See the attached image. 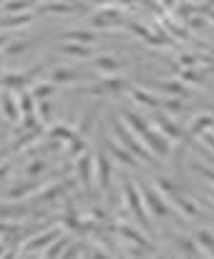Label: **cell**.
Wrapping results in <instances>:
<instances>
[{"label":"cell","mask_w":214,"mask_h":259,"mask_svg":"<svg viewBox=\"0 0 214 259\" xmlns=\"http://www.w3.org/2000/svg\"><path fill=\"white\" fill-rule=\"evenodd\" d=\"M123 196H126V204H129V209H131V217L139 222L141 232H149V229H151V227H149V214H146V209H144V201H141V194H139L136 184L126 181V184H123Z\"/></svg>","instance_id":"6da1fadb"},{"label":"cell","mask_w":214,"mask_h":259,"mask_svg":"<svg viewBox=\"0 0 214 259\" xmlns=\"http://www.w3.org/2000/svg\"><path fill=\"white\" fill-rule=\"evenodd\" d=\"M116 136L121 139V144L126 146V151H129L136 161H149V159H151V151L136 139V134L129 131V128H126L123 123H118V121H116Z\"/></svg>","instance_id":"7a4b0ae2"},{"label":"cell","mask_w":214,"mask_h":259,"mask_svg":"<svg viewBox=\"0 0 214 259\" xmlns=\"http://www.w3.org/2000/svg\"><path fill=\"white\" fill-rule=\"evenodd\" d=\"M141 196H144L146 206L151 209V214L159 217V219H164V217H169V214L174 211V206H169V204L159 196L156 186H151V184H144V186H141Z\"/></svg>","instance_id":"3957f363"},{"label":"cell","mask_w":214,"mask_h":259,"mask_svg":"<svg viewBox=\"0 0 214 259\" xmlns=\"http://www.w3.org/2000/svg\"><path fill=\"white\" fill-rule=\"evenodd\" d=\"M0 113L5 116V121L10 123H18L20 121V106H18V98L13 96V91H0Z\"/></svg>","instance_id":"277c9868"},{"label":"cell","mask_w":214,"mask_h":259,"mask_svg":"<svg viewBox=\"0 0 214 259\" xmlns=\"http://www.w3.org/2000/svg\"><path fill=\"white\" fill-rule=\"evenodd\" d=\"M111 174H113L111 159H108L106 154H99V156H96V176H99V186H101V189H108Z\"/></svg>","instance_id":"5b68a950"},{"label":"cell","mask_w":214,"mask_h":259,"mask_svg":"<svg viewBox=\"0 0 214 259\" xmlns=\"http://www.w3.org/2000/svg\"><path fill=\"white\" fill-rule=\"evenodd\" d=\"M96 164H94V159H91V154H83V156H78V161H76V171H78V179L83 181V184H89L91 179H94V169Z\"/></svg>","instance_id":"8992f818"},{"label":"cell","mask_w":214,"mask_h":259,"mask_svg":"<svg viewBox=\"0 0 214 259\" xmlns=\"http://www.w3.org/2000/svg\"><path fill=\"white\" fill-rule=\"evenodd\" d=\"M48 136H51L53 141H58V144H71V141L76 139V131H73L71 126H66V123H56V126L48 128Z\"/></svg>","instance_id":"52a82bcc"},{"label":"cell","mask_w":214,"mask_h":259,"mask_svg":"<svg viewBox=\"0 0 214 259\" xmlns=\"http://www.w3.org/2000/svg\"><path fill=\"white\" fill-rule=\"evenodd\" d=\"M56 239H61V234H58V232H48V234H40V237H35V239H28V242H25V249H28V252L48 249Z\"/></svg>","instance_id":"ba28073f"},{"label":"cell","mask_w":214,"mask_h":259,"mask_svg":"<svg viewBox=\"0 0 214 259\" xmlns=\"http://www.w3.org/2000/svg\"><path fill=\"white\" fill-rule=\"evenodd\" d=\"M33 189H35V184H33V181H20V184H15L13 189H8V191H5V199H8V201H20V199L30 196V194H33Z\"/></svg>","instance_id":"9c48e42d"},{"label":"cell","mask_w":214,"mask_h":259,"mask_svg":"<svg viewBox=\"0 0 214 259\" xmlns=\"http://www.w3.org/2000/svg\"><path fill=\"white\" fill-rule=\"evenodd\" d=\"M58 51L66 53V56H71V58H81V61L94 56V51L89 46H81V43H63V46H58Z\"/></svg>","instance_id":"30bf717a"},{"label":"cell","mask_w":214,"mask_h":259,"mask_svg":"<svg viewBox=\"0 0 214 259\" xmlns=\"http://www.w3.org/2000/svg\"><path fill=\"white\" fill-rule=\"evenodd\" d=\"M116 232L123 237V239H129V242H134V244H139V247H146L149 242H146V237L136 229V227H131V224H118L116 227Z\"/></svg>","instance_id":"8fae6325"},{"label":"cell","mask_w":214,"mask_h":259,"mask_svg":"<svg viewBox=\"0 0 214 259\" xmlns=\"http://www.w3.org/2000/svg\"><path fill=\"white\" fill-rule=\"evenodd\" d=\"M83 76L78 73V71H71V68H53V73H51V83L53 86H58V83H71V81H81Z\"/></svg>","instance_id":"7c38bea8"},{"label":"cell","mask_w":214,"mask_h":259,"mask_svg":"<svg viewBox=\"0 0 214 259\" xmlns=\"http://www.w3.org/2000/svg\"><path fill=\"white\" fill-rule=\"evenodd\" d=\"M56 93V86L51 83V81H40V83H35V86L30 88V96L40 103V101H48L51 96Z\"/></svg>","instance_id":"4fadbf2b"},{"label":"cell","mask_w":214,"mask_h":259,"mask_svg":"<svg viewBox=\"0 0 214 259\" xmlns=\"http://www.w3.org/2000/svg\"><path fill=\"white\" fill-rule=\"evenodd\" d=\"M94 66H96L99 71H104V73H116V71L121 68V61L113 58V56H99V58L94 61Z\"/></svg>","instance_id":"5bb4252c"},{"label":"cell","mask_w":214,"mask_h":259,"mask_svg":"<svg viewBox=\"0 0 214 259\" xmlns=\"http://www.w3.org/2000/svg\"><path fill=\"white\" fill-rule=\"evenodd\" d=\"M61 38H66V40H78L81 46H89L91 40H96V33H94V30H66Z\"/></svg>","instance_id":"9a60e30c"},{"label":"cell","mask_w":214,"mask_h":259,"mask_svg":"<svg viewBox=\"0 0 214 259\" xmlns=\"http://www.w3.org/2000/svg\"><path fill=\"white\" fill-rule=\"evenodd\" d=\"M30 23V13H20V15H5L0 18V28H18V25H25Z\"/></svg>","instance_id":"2e32d148"},{"label":"cell","mask_w":214,"mask_h":259,"mask_svg":"<svg viewBox=\"0 0 214 259\" xmlns=\"http://www.w3.org/2000/svg\"><path fill=\"white\" fill-rule=\"evenodd\" d=\"M159 91H164V93H169V96H189V91L182 86V83H177V81H164V83H159Z\"/></svg>","instance_id":"e0dca14e"},{"label":"cell","mask_w":214,"mask_h":259,"mask_svg":"<svg viewBox=\"0 0 214 259\" xmlns=\"http://www.w3.org/2000/svg\"><path fill=\"white\" fill-rule=\"evenodd\" d=\"M46 169H48V164H46L43 159H33V161L25 164V176H28V179H35V176H40Z\"/></svg>","instance_id":"ac0fdd59"},{"label":"cell","mask_w":214,"mask_h":259,"mask_svg":"<svg viewBox=\"0 0 214 259\" xmlns=\"http://www.w3.org/2000/svg\"><path fill=\"white\" fill-rule=\"evenodd\" d=\"M134 98L139 101V103H144V106H149V108H159L161 106V101L156 98V96H151V93H144V91H134Z\"/></svg>","instance_id":"d6986e66"},{"label":"cell","mask_w":214,"mask_h":259,"mask_svg":"<svg viewBox=\"0 0 214 259\" xmlns=\"http://www.w3.org/2000/svg\"><path fill=\"white\" fill-rule=\"evenodd\" d=\"M76 8H81V5H71V3H46L43 5L46 13H73Z\"/></svg>","instance_id":"ffe728a7"},{"label":"cell","mask_w":214,"mask_h":259,"mask_svg":"<svg viewBox=\"0 0 214 259\" xmlns=\"http://www.w3.org/2000/svg\"><path fill=\"white\" fill-rule=\"evenodd\" d=\"M51 113H53V106H51L48 101H40V103L35 106V116H38L40 123H46V121L51 118Z\"/></svg>","instance_id":"44dd1931"},{"label":"cell","mask_w":214,"mask_h":259,"mask_svg":"<svg viewBox=\"0 0 214 259\" xmlns=\"http://www.w3.org/2000/svg\"><path fill=\"white\" fill-rule=\"evenodd\" d=\"M25 8H30L25 0H20V3H5V5H3L5 15H20V13H25Z\"/></svg>","instance_id":"7402d4cb"},{"label":"cell","mask_w":214,"mask_h":259,"mask_svg":"<svg viewBox=\"0 0 214 259\" xmlns=\"http://www.w3.org/2000/svg\"><path fill=\"white\" fill-rule=\"evenodd\" d=\"M25 48H28V43H25V40H10V43H8V48H5V56H20Z\"/></svg>","instance_id":"603a6c76"},{"label":"cell","mask_w":214,"mask_h":259,"mask_svg":"<svg viewBox=\"0 0 214 259\" xmlns=\"http://www.w3.org/2000/svg\"><path fill=\"white\" fill-rule=\"evenodd\" d=\"M63 247H66V239L61 237V239H58L56 244H51V247H48V252H46V259H56L58 254H61V252H63Z\"/></svg>","instance_id":"cb8c5ba5"},{"label":"cell","mask_w":214,"mask_h":259,"mask_svg":"<svg viewBox=\"0 0 214 259\" xmlns=\"http://www.w3.org/2000/svg\"><path fill=\"white\" fill-rule=\"evenodd\" d=\"M209 123H212V118H209V116H202V118H197V121H194V126H192V134H199V131H204Z\"/></svg>","instance_id":"d4e9b609"},{"label":"cell","mask_w":214,"mask_h":259,"mask_svg":"<svg viewBox=\"0 0 214 259\" xmlns=\"http://www.w3.org/2000/svg\"><path fill=\"white\" fill-rule=\"evenodd\" d=\"M8 171H10V164L8 161H0V181L8 176Z\"/></svg>","instance_id":"484cf974"},{"label":"cell","mask_w":214,"mask_h":259,"mask_svg":"<svg viewBox=\"0 0 214 259\" xmlns=\"http://www.w3.org/2000/svg\"><path fill=\"white\" fill-rule=\"evenodd\" d=\"M8 43H10V35H8V33H0V46L8 48Z\"/></svg>","instance_id":"4316f807"},{"label":"cell","mask_w":214,"mask_h":259,"mask_svg":"<svg viewBox=\"0 0 214 259\" xmlns=\"http://www.w3.org/2000/svg\"><path fill=\"white\" fill-rule=\"evenodd\" d=\"M207 176H209V179H212V181H214V171H209V174H207Z\"/></svg>","instance_id":"83f0119b"},{"label":"cell","mask_w":214,"mask_h":259,"mask_svg":"<svg viewBox=\"0 0 214 259\" xmlns=\"http://www.w3.org/2000/svg\"><path fill=\"white\" fill-rule=\"evenodd\" d=\"M118 259H126V257H118Z\"/></svg>","instance_id":"f1b7e54d"}]
</instances>
